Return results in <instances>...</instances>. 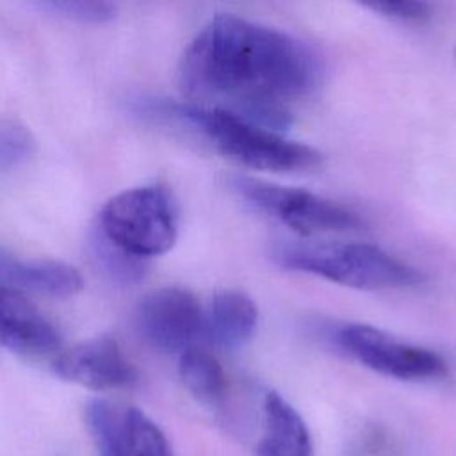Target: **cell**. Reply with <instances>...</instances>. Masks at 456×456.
<instances>
[{"label":"cell","mask_w":456,"mask_h":456,"mask_svg":"<svg viewBox=\"0 0 456 456\" xmlns=\"http://www.w3.org/2000/svg\"><path fill=\"white\" fill-rule=\"evenodd\" d=\"M319 77V59L301 39L228 12L194 36L178 66L180 89L192 105L280 134L292 121L289 105L308 96Z\"/></svg>","instance_id":"obj_1"},{"label":"cell","mask_w":456,"mask_h":456,"mask_svg":"<svg viewBox=\"0 0 456 456\" xmlns=\"http://www.w3.org/2000/svg\"><path fill=\"white\" fill-rule=\"evenodd\" d=\"M142 110L148 116L192 130L221 155L251 169L292 173L314 169L322 162L319 150L290 141L280 132L249 123L223 109L150 100L144 102Z\"/></svg>","instance_id":"obj_2"},{"label":"cell","mask_w":456,"mask_h":456,"mask_svg":"<svg viewBox=\"0 0 456 456\" xmlns=\"http://www.w3.org/2000/svg\"><path fill=\"white\" fill-rule=\"evenodd\" d=\"M274 258L287 269L362 290L411 287L424 280L419 269L365 242L281 244L276 248Z\"/></svg>","instance_id":"obj_3"},{"label":"cell","mask_w":456,"mask_h":456,"mask_svg":"<svg viewBox=\"0 0 456 456\" xmlns=\"http://www.w3.org/2000/svg\"><path fill=\"white\" fill-rule=\"evenodd\" d=\"M98 230L118 248L150 258L169 251L176 240V212L162 185H141L110 198L100 212Z\"/></svg>","instance_id":"obj_4"},{"label":"cell","mask_w":456,"mask_h":456,"mask_svg":"<svg viewBox=\"0 0 456 456\" xmlns=\"http://www.w3.org/2000/svg\"><path fill=\"white\" fill-rule=\"evenodd\" d=\"M233 191L262 212L301 235L347 232L363 226L358 212L305 189L283 187L253 176H232Z\"/></svg>","instance_id":"obj_5"},{"label":"cell","mask_w":456,"mask_h":456,"mask_svg":"<svg viewBox=\"0 0 456 456\" xmlns=\"http://www.w3.org/2000/svg\"><path fill=\"white\" fill-rule=\"evenodd\" d=\"M337 338L360 363L388 378L428 381L447 374V363L438 353L399 340L369 324H346L338 330Z\"/></svg>","instance_id":"obj_6"},{"label":"cell","mask_w":456,"mask_h":456,"mask_svg":"<svg viewBox=\"0 0 456 456\" xmlns=\"http://www.w3.org/2000/svg\"><path fill=\"white\" fill-rule=\"evenodd\" d=\"M84 413L98 456H173L164 431L134 406L93 399Z\"/></svg>","instance_id":"obj_7"},{"label":"cell","mask_w":456,"mask_h":456,"mask_svg":"<svg viewBox=\"0 0 456 456\" xmlns=\"http://www.w3.org/2000/svg\"><path fill=\"white\" fill-rule=\"evenodd\" d=\"M135 328L155 349L183 353L205 337V312L191 290L160 287L141 299Z\"/></svg>","instance_id":"obj_8"},{"label":"cell","mask_w":456,"mask_h":456,"mask_svg":"<svg viewBox=\"0 0 456 456\" xmlns=\"http://www.w3.org/2000/svg\"><path fill=\"white\" fill-rule=\"evenodd\" d=\"M52 369L61 379L93 390L126 388L137 381L135 367L110 335H98L59 353Z\"/></svg>","instance_id":"obj_9"},{"label":"cell","mask_w":456,"mask_h":456,"mask_svg":"<svg viewBox=\"0 0 456 456\" xmlns=\"http://www.w3.org/2000/svg\"><path fill=\"white\" fill-rule=\"evenodd\" d=\"M0 346L25 356H46L59 349L61 335L20 290L0 285Z\"/></svg>","instance_id":"obj_10"},{"label":"cell","mask_w":456,"mask_h":456,"mask_svg":"<svg viewBox=\"0 0 456 456\" xmlns=\"http://www.w3.org/2000/svg\"><path fill=\"white\" fill-rule=\"evenodd\" d=\"M0 285L68 297L82 290L84 278L78 269L64 262L21 260L0 251Z\"/></svg>","instance_id":"obj_11"},{"label":"cell","mask_w":456,"mask_h":456,"mask_svg":"<svg viewBox=\"0 0 456 456\" xmlns=\"http://www.w3.org/2000/svg\"><path fill=\"white\" fill-rule=\"evenodd\" d=\"M258 308L255 301L235 289L214 294L205 312V337L223 349H237L255 335Z\"/></svg>","instance_id":"obj_12"},{"label":"cell","mask_w":456,"mask_h":456,"mask_svg":"<svg viewBox=\"0 0 456 456\" xmlns=\"http://www.w3.org/2000/svg\"><path fill=\"white\" fill-rule=\"evenodd\" d=\"M310 454L312 440L305 420L278 392H269L264 399V435L256 456Z\"/></svg>","instance_id":"obj_13"},{"label":"cell","mask_w":456,"mask_h":456,"mask_svg":"<svg viewBox=\"0 0 456 456\" xmlns=\"http://www.w3.org/2000/svg\"><path fill=\"white\" fill-rule=\"evenodd\" d=\"M178 374L189 394L205 406L216 408L226 397V376L221 363L203 347L180 353Z\"/></svg>","instance_id":"obj_14"},{"label":"cell","mask_w":456,"mask_h":456,"mask_svg":"<svg viewBox=\"0 0 456 456\" xmlns=\"http://www.w3.org/2000/svg\"><path fill=\"white\" fill-rule=\"evenodd\" d=\"M91 248L93 258L96 260L98 267H102L103 273L109 274L112 280L121 283H135L144 276L146 260L123 251L114 242H110L100 230L93 235Z\"/></svg>","instance_id":"obj_15"},{"label":"cell","mask_w":456,"mask_h":456,"mask_svg":"<svg viewBox=\"0 0 456 456\" xmlns=\"http://www.w3.org/2000/svg\"><path fill=\"white\" fill-rule=\"evenodd\" d=\"M39 7L59 18L82 23H102L116 14V5L100 0H50L41 2Z\"/></svg>","instance_id":"obj_16"},{"label":"cell","mask_w":456,"mask_h":456,"mask_svg":"<svg viewBox=\"0 0 456 456\" xmlns=\"http://www.w3.org/2000/svg\"><path fill=\"white\" fill-rule=\"evenodd\" d=\"M34 151L32 135L12 121H0V171L25 162Z\"/></svg>","instance_id":"obj_17"},{"label":"cell","mask_w":456,"mask_h":456,"mask_svg":"<svg viewBox=\"0 0 456 456\" xmlns=\"http://www.w3.org/2000/svg\"><path fill=\"white\" fill-rule=\"evenodd\" d=\"M365 7L372 9L374 12H379L381 16L408 21V23H419L431 16V5L426 2H411V0H401V2H372L365 4Z\"/></svg>","instance_id":"obj_18"}]
</instances>
